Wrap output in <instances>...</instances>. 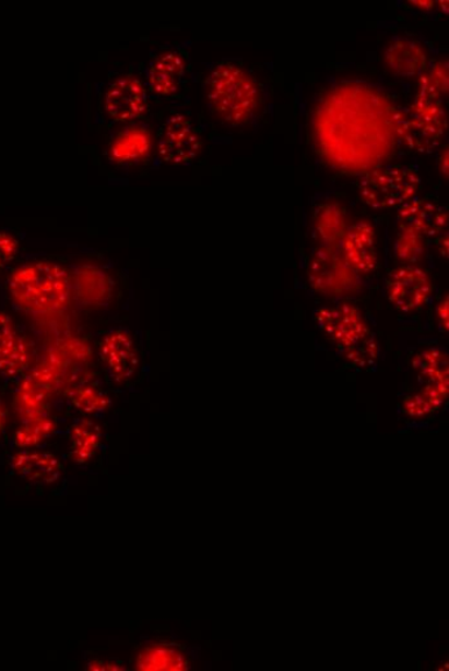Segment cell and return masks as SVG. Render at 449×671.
Returning <instances> with one entry per match:
<instances>
[{"label": "cell", "mask_w": 449, "mask_h": 671, "mask_svg": "<svg viewBox=\"0 0 449 671\" xmlns=\"http://www.w3.org/2000/svg\"><path fill=\"white\" fill-rule=\"evenodd\" d=\"M434 291L433 281L423 268L404 265L389 274L388 299L399 312L410 314L422 310Z\"/></svg>", "instance_id": "cell-7"}, {"label": "cell", "mask_w": 449, "mask_h": 671, "mask_svg": "<svg viewBox=\"0 0 449 671\" xmlns=\"http://www.w3.org/2000/svg\"><path fill=\"white\" fill-rule=\"evenodd\" d=\"M437 316L440 323V326L446 328V331L448 329L449 326V302H448V296H446V299L441 300L438 308H437Z\"/></svg>", "instance_id": "cell-29"}, {"label": "cell", "mask_w": 449, "mask_h": 671, "mask_svg": "<svg viewBox=\"0 0 449 671\" xmlns=\"http://www.w3.org/2000/svg\"><path fill=\"white\" fill-rule=\"evenodd\" d=\"M11 465L14 475L34 483H54L66 470L59 458L52 454L31 450L14 455Z\"/></svg>", "instance_id": "cell-15"}, {"label": "cell", "mask_w": 449, "mask_h": 671, "mask_svg": "<svg viewBox=\"0 0 449 671\" xmlns=\"http://www.w3.org/2000/svg\"><path fill=\"white\" fill-rule=\"evenodd\" d=\"M206 100L223 122L241 125L258 110L260 92L244 69L232 62H223L212 70L206 81Z\"/></svg>", "instance_id": "cell-2"}, {"label": "cell", "mask_w": 449, "mask_h": 671, "mask_svg": "<svg viewBox=\"0 0 449 671\" xmlns=\"http://www.w3.org/2000/svg\"><path fill=\"white\" fill-rule=\"evenodd\" d=\"M444 161H441V171H444V173H448V152H446L445 154V158L441 159Z\"/></svg>", "instance_id": "cell-33"}, {"label": "cell", "mask_w": 449, "mask_h": 671, "mask_svg": "<svg viewBox=\"0 0 449 671\" xmlns=\"http://www.w3.org/2000/svg\"><path fill=\"white\" fill-rule=\"evenodd\" d=\"M134 666L144 671H181L189 669V661L180 648L154 645L140 651Z\"/></svg>", "instance_id": "cell-19"}, {"label": "cell", "mask_w": 449, "mask_h": 671, "mask_svg": "<svg viewBox=\"0 0 449 671\" xmlns=\"http://www.w3.org/2000/svg\"><path fill=\"white\" fill-rule=\"evenodd\" d=\"M14 307L33 314L61 312L70 303L71 280L66 267L38 260L21 265L7 279Z\"/></svg>", "instance_id": "cell-1"}, {"label": "cell", "mask_w": 449, "mask_h": 671, "mask_svg": "<svg viewBox=\"0 0 449 671\" xmlns=\"http://www.w3.org/2000/svg\"><path fill=\"white\" fill-rule=\"evenodd\" d=\"M387 61L395 74L404 77L423 75L427 65L424 49L409 39L394 40L388 48Z\"/></svg>", "instance_id": "cell-18"}, {"label": "cell", "mask_w": 449, "mask_h": 671, "mask_svg": "<svg viewBox=\"0 0 449 671\" xmlns=\"http://www.w3.org/2000/svg\"><path fill=\"white\" fill-rule=\"evenodd\" d=\"M104 108L116 122L144 117L149 108L144 83L132 75L119 76L106 91Z\"/></svg>", "instance_id": "cell-9"}, {"label": "cell", "mask_w": 449, "mask_h": 671, "mask_svg": "<svg viewBox=\"0 0 449 671\" xmlns=\"http://www.w3.org/2000/svg\"><path fill=\"white\" fill-rule=\"evenodd\" d=\"M78 296L87 302L102 301L110 291V279L96 267H82L76 274Z\"/></svg>", "instance_id": "cell-23"}, {"label": "cell", "mask_w": 449, "mask_h": 671, "mask_svg": "<svg viewBox=\"0 0 449 671\" xmlns=\"http://www.w3.org/2000/svg\"><path fill=\"white\" fill-rule=\"evenodd\" d=\"M56 428V421L48 415L25 420L13 435L14 447L20 450L37 447L46 438L54 435Z\"/></svg>", "instance_id": "cell-22"}, {"label": "cell", "mask_w": 449, "mask_h": 671, "mask_svg": "<svg viewBox=\"0 0 449 671\" xmlns=\"http://www.w3.org/2000/svg\"><path fill=\"white\" fill-rule=\"evenodd\" d=\"M102 428L95 422L82 420L74 423L70 429V460L78 465L88 463L102 446Z\"/></svg>", "instance_id": "cell-20"}, {"label": "cell", "mask_w": 449, "mask_h": 671, "mask_svg": "<svg viewBox=\"0 0 449 671\" xmlns=\"http://www.w3.org/2000/svg\"><path fill=\"white\" fill-rule=\"evenodd\" d=\"M340 253L348 266L358 274L374 272L377 266L376 237L373 226L366 221L347 228L341 239Z\"/></svg>", "instance_id": "cell-11"}, {"label": "cell", "mask_w": 449, "mask_h": 671, "mask_svg": "<svg viewBox=\"0 0 449 671\" xmlns=\"http://www.w3.org/2000/svg\"><path fill=\"white\" fill-rule=\"evenodd\" d=\"M51 395L28 376L21 383L14 395L13 406L24 421L42 418V416H47Z\"/></svg>", "instance_id": "cell-21"}, {"label": "cell", "mask_w": 449, "mask_h": 671, "mask_svg": "<svg viewBox=\"0 0 449 671\" xmlns=\"http://www.w3.org/2000/svg\"><path fill=\"white\" fill-rule=\"evenodd\" d=\"M185 74H187V65L181 55L162 53L150 63L147 86L155 95L174 96L181 89Z\"/></svg>", "instance_id": "cell-14"}, {"label": "cell", "mask_w": 449, "mask_h": 671, "mask_svg": "<svg viewBox=\"0 0 449 671\" xmlns=\"http://www.w3.org/2000/svg\"><path fill=\"white\" fill-rule=\"evenodd\" d=\"M440 253L444 254V256H447L448 254V236H446V238H441L440 240Z\"/></svg>", "instance_id": "cell-32"}, {"label": "cell", "mask_w": 449, "mask_h": 671, "mask_svg": "<svg viewBox=\"0 0 449 671\" xmlns=\"http://www.w3.org/2000/svg\"><path fill=\"white\" fill-rule=\"evenodd\" d=\"M31 364V346L10 315L0 312V374L16 378Z\"/></svg>", "instance_id": "cell-13"}, {"label": "cell", "mask_w": 449, "mask_h": 671, "mask_svg": "<svg viewBox=\"0 0 449 671\" xmlns=\"http://www.w3.org/2000/svg\"><path fill=\"white\" fill-rule=\"evenodd\" d=\"M67 397L71 405L87 415L102 412L110 406L108 395L90 384L68 388Z\"/></svg>", "instance_id": "cell-25"}, {"label": "cell", "mask_w": 449, "mask_h": 671, "mask_svg": "<svg viewBox=\"0 0 449 671\" xmlns=\"http://www.w3.org/2000/svg\"><path fill=\"white\" fill-rule=\"evenodd\" d=\"M398 132L411 149L430 153L440 144L447 129V116L440 100L417 96L415 103L397 119Z\"/></svg>", "instance_id": "cell-5"}, {"label": "cell", "mask_w": 449, "mask_h": 671, "mask_svg": "<svg viewBox=\"0 0 449 671\" xmlns=\"http://www.w3.org/2000/svg\"><path fill=\"white\" fill-rule=\"evenodd\" d=\"M201 149V136L189 118L175 115L164 122L158 140V152L163 161L188 165L198 157Z\"/></svg>", "instance_id": "cell-8"}, {"label": "cell", "mask_w": 449, "mask_h": 671, "mask_svg": "<svg viewBox=\"0 0 449 671\" xmlns=\"http://www.w3.org/2000/svg\"><path fill=\"white\" fill-rule=\"evenodd\" d=\"M308 277L317 292L341 298L355 293L361 288L359 274L346 263L334 247H322L309 261Z\"/></svg>", "instance_id": "cell-6"}, {"label": "cell", "mask_w": 449, "mask_h": 671, "mask_svg": "<svg viewBox=\"0 0 449 671\" xmlns=\"http://www.w3.org/2000/svg\"><path fill=\"white\" fill-rule=\"evenodd\" d=\"M316 317L319 329L348 360L362 366L373 363L379 350L358 308L345 302L318 310Z\"/></svg>", "instance_id": "cell-3"}, {"label": "cell", "mask_w": 449, "mask_h": 671, "mask_svg": "<svg viewBox=\"0 0 449 671\" xmlns=\"http://www.w3.org/2000/svg\"><path fill=\"white\" fill-rule=\"evenodd\" d=\"M20 242L11 232L0 231V271L17 257Z\"/></svg>", "instance_id": "cell-28"}, {"label": "cell", "mask_w": 449, "mask_h": 671, "mask_svg": "<svg viewBox=\"0 0 449 671\" xmlns=\"http://www.w3.org/2000/svg\"><path fill=\"white\" fill-rule=\"evenodd\" d=\"M413 4H417L418 7H422V9H433L434 2H413Z\"/></svg>", "instance_id": "cell-34"}, {"label": "cell", "mask_w": 449, "mask_h": 671, "mask_svg": "<svg viewBox=\"0 0 449 671\" xmlns=\"http://www.w3.org/2000/svg\"><path fill=\"white\" fill-rule=\"evenodd\" d=\"M395 256L407 265L415 264L425 254V238L410 230H401L395 242Z\"/></svg>", "instance_id": "cell-27"}, {"label": "cell", "mask_w": 449, "mask_h": 671, "mask_svg": "<svg viewBox=\"0 0 449 671\" xmlns=\"http://www.w3.org/2000/svg\"><path fill=\"white\" fill-rule=\"evenodd\" d=\"M448 223L447 209L430 200H412L399 209L401 230H410L424 238L437 237Z\"/></svg>", "instance_id": "cell-12"}, {"label": "cell", "mask_w": 449, "mask_h": 671, "mask_svg": "<svg viewBox=\"0 0 449 671\" xmlns=\"http://www.w3.org/2000/svg\"><path fill=\"white\" fill-rule=\"evenodd\" d=\"M415 369L429 384H448V358L445 351L427 349L415 359Z\"/></svg>", "instance_id": "cell-24"}, {"label": "cell", "mask_w": 449, "mask_h": 671, "mask_svg": "<svg viewBox=\"0 0 449 671\" xmlns=\"http://www.w3.org/2000/svg\"><path fill=\"white\" fill-rule=\"evenodd\" d=\"M7 418H9V411L5 406L0 402V436H2L5 428Z\"/></svg>", "instance_id": "cell-31"}, {"label": "cell", "mask_w": 449, "mask_h": 671, "mask_svg": "<svg viewBox=\"0 0 449 671\" xmlns=\"http://www.w3.org/2000/svg\"><path fill=\"white\" fill-rule=\"evenodd\" d=\"M102 359L105 369L117 383H125L137 373L140 364L137 344L127 331L109 332L102 343Z\"/></svg>", "instance_id": "cell-10"}, {"label": "cell", "mask_w": 449, "mask_h": 671, "mask_svg": "<svg viewBox=\"0 0 449 671\" xmlns=\"http://www.w3.org/2000/svg\"><path fill=\"white\" fill-rule=\"evenodd\" d=\"M314 235L326 247H334L341 242L347 230L346 212L336 202L318 204L314 209Z\"/></svg>", "instance_id": "cell-16"}, {"label": "cell", "mask_w": 449, "mask_h": 671, "mask_svg": "<svg viewBox=\"0 0 449 671\" xmlns=\"http://www.w3.org/2000/svg\"><path fill=\"white\" fill-rule=\"evenodd\" d=\"M152 133L144 127H130L120 132L109 147V157L117 164H131L147 157L152 151Z\"/></svg>", "instance_id": "cell-17"}, {"label": "cell", "mask_w": 449, "mask_h": 671, "mask_svg": "<svg viewBox=\"0 0 449 671\" xmlns=\"http://www.w3.org/2000/svg\"><path fill=\"white\" fill-rule=\"evenodd\" d=\"M87 669L88 670H105V671L123 670V668L118 666V663L103 661V660H94V661L88 662Z\"/></svg>", "instance_id": "cell-30"}, {"label": "cell", "mask_w": 449, "mask_h": 671, "mask_svg": "<svg viewBox=\"0 0 449 671\" xmlns=\"http://www.w3.org/2000/svg\"><path fill=\"white\" fill-rule=\"evenodd\" d=\"M420 178L415 168L393 166L376 169L361 180L359 193L370 208L391 209L415 197Z\"/></svg>", "instance_id": "cell-4"}, {"label": "cell", "mask_w": 449, "mask_h": 671, "mask_svg": "<svg viewBox=\"0 0 449 671\" xmlns=\"http://www.w3.org/2000/svg\"><path fill=\"white\" fill-rule=\"evenodd\" d=\"M448 91V63L439 62L429 73L420 77L418 96L440 100ZM441 101V100H440Z\"/></svg>", "instance_id": "cell-26"}]
</instances>
